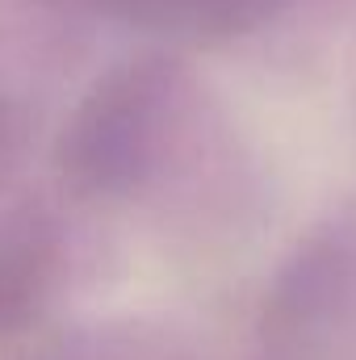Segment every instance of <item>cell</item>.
<instances>
[{"instance_id":"1","label":"cell","mask_w":356,"mask_h":360,"mask_svg":"<svg viewBox=\"0 0 356 360\" xmlns=\"http://www.w3.org/2000/svg\"><path fill=\"white\" fill-rule=\"evenodd\" d=\"M184 96V68L172 55L147 51L109 68L63 122L55 164L89 197L139 188L164 160L168 130Z\"/></svg>"},{"instance_id":"2","label":"cell","mask_w":356,"mask_h":360,"mask_svg":"<svg viewBox=\"0 0 356 360\" xmlns=\"http://www.w3.org/2000/svg\"><path fill=\"white\" fill-rule=\"evenodd\" d=\"M59 4L168 38L214 42V38L252 34L256 25L272 21L289 0H59Z\"/></svg>"},{"instance_id":"3","label":"cell","mask_w":356,"mask_h":360,"mask_svg":"<svg viewBox=\"0 0 356 360\" xmlns=\"http://www.w3.org/2000/svg\"><path fill=\"white\" fill-rule=\"evenodd\" d=\"M8 143H13V113H8V105L0 101V155L8 151Z\"/></svg>"}]
</instances>
